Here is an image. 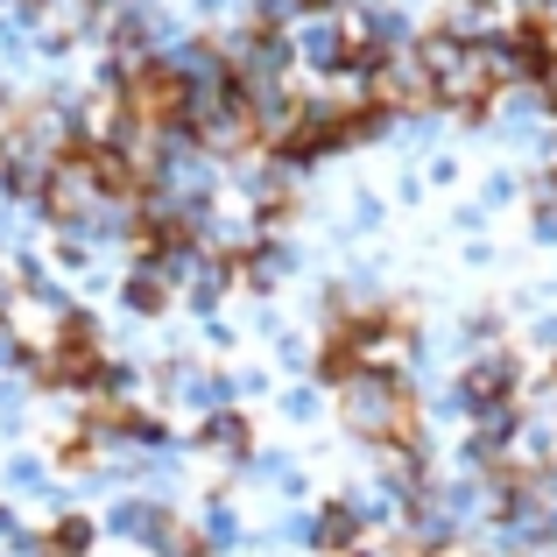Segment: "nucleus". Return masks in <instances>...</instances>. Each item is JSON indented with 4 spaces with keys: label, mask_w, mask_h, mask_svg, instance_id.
Returning <instances> with one entry per match:
<instances>
[{
    "label": "nucleus",
    "mask_w": 557,
    "mask_h": 557,
    "mask_svg": "<svg viewBox=\"0 0 557 557\" xmlns=\"http://www.w3.org/2000/svg\"><path fill=\"white\" fill-rule=\"evenodd\" d=\"M530 205H536V219H557V163H544V170H530Z\"/></svg>",
    "instance_id": "0eeeda50"
},
{
    "label": "nucleus",
    "mask_w": 557,
    "mask_h": 557,
    "mask_svg": "<svg viewBox=\"0 0 557 557\" xmlns=\"http://www.w3.org/2000/svg\"><path fill=\"white\" fill-rule=\"evenodd\" d=\"M22 57H28V36H22V22H0V64H22Z\"/></svg>",
    "instance_id": "9d476101"
},
{
    "label": "nucleus",
    "mask_w": 557,
    "mask_h": 557,
    "mask_svg": "<svg viewBox=\"0 0 557 557\" xmlns=\"http://www.w3.org/2000/svg\"><path fill=\"white\" fill-rule=\"evenodd\" d=\"M368 516H360V508L354 502H325V508H318V516H311V550H325V557H360V550H368Z\"/></svg>",
    "instance_id": "7ed1b4c3"
},
{
    "label": "nucleus",
    "mask_w": 557,
    "mask_h": 557,
    "mask_svg": "<svg viewBox=\"0 0 557 557\" xmlns=\"http://www.w3.org/2000/svg\"><path fill=\"white\" fill-rule=\"evenodd\" d=\"M107 530L127 536V544H149V550H170V544H177V516H170L163 502H149V494H127V502H113Z\"/></svg>",
    "instance_id": "f03ea898"
},
{
    "label": "nucleus",
    "mask_w": 557,
    "mask_h": 557,
    "mask_svg": "<svg viewBox=\"0 0 557 557\" xmlns=\"http://www.w3.org/2000/svg\"><path fill=\"white\" fill-rule=\"evenodd\" d=\"M339 417H346V431L368 437V445H417V431H423L409 374H374V368H354L339 381Z\"/></svg>",
    "instance_id": "f257e3e1"
},
{
    "label": "nucleus",
    "mask_w": 557,
    "mask_h": 557,
    "mask_svg": "<svg viewBox=\"0 0 557 557\" xmlns=\"http://www.w3.org/2000/svg\"><path fill=\"white\" fill-rule=\"evenodd\" d=\"M205 451H219L226 466H240V459H255V431H247L233 409H219V417H205Z\"/></svg>",
    "instance_id": "20e7f679"
},
{
    "label": "nucleus",
    "mask_w": 557,
    "mask_h": 557,
    "mask_svg": "<svg viewBox=\"0 0 557 557\" xmlns=\"http://www.w3.org/2000/svg\"><path fill=\"white\" fill-rule=\"evenodd\" d=\"M8 487L14 494H42V459H14L8 466Z\"/></svg>",
    "instance_id": "1a4fd4ad"
},
{
    "label": "nucleus",
    "mask_w": 557,
    "mask_h": 557,
    "mask_svg": "<svg viewBox=\"0 0 557 557\" xmlns=\"http://www.w3.org/2000/svg\"><path fill=\"white\" fill-rule=\"evenodd\" d=\"M226 544H240V522H233V508L226 502H212V508H205V550H226Z\"/></svg>",
    "instance_id": "423d86ee"
},
{
    "label": "nucleus",
    "mask_w": 557,
    "mask_h": 557,
    "mask_svg": "<svg viewBox=\"0 0 557 557\" xmlns=\"http://www.w3.org/2000/svg\"><path fill=\"white\" fill-rule=\"evenodd\" d=\"M85 550H92V522H85V516H57L50 544H42L36 557H85Z\"/></svg>",
    "instance_id": "39448f33"
},
{
    "label": "nucleus",
    "mask_w": 557,
    "mask_h": 557,
    "mask_svg": "<svg viewBox=\"0 0 557 557\" xmlns=\"http://www.w3.org/2000/svg\"><path fill=\"white\" fill-rule=\"evenodd\" d=\"M516 190H522V177H508V170H494V177H487V190H480V212H494V205H508Z\"/></svg>",
    "instance_id": "6e6552de"
},
{
    "label": "nucleus",
    "mask_w": 557,
    "mask_h": 557,
    "mask_svg": "<svg viewBox=\"0 0 557 557\" xmlns=\"http://www.w3.org/2000/svg\"><path fill=\"white\" fill-rule=\"evenodd\" d=\"M530 339H536V346H544V354L557 360V318H544V325H536V332H530Z\"/></svg>",
    "instance_id": "f8f14e48"
},
{
    "label": "nucleus",
    "mask_w": 557,
    "mask_h": 557,
    "mask_svg": "<svg viewBox=\"0 0 557 557\" xmlns=\"http://www.w3.org/2000/svg\"><path fill=\"white\" fill-rule=\"evenodd\" d=\"M283 417H297V423L318 417V388H289V395H283Z\"/></svg>",
    "instance_id": "9b49d317"
}]
</instances>
